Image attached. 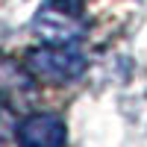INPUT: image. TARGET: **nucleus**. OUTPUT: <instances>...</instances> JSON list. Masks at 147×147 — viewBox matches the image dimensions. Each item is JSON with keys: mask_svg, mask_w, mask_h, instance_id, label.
<instances>
[{"mask_svg": "<svg viewBox=\"0 0 147 147\" xmlns=\"http://www.w3.org/2000/svg\"><path fill=\"white\" fill-rule=\"evenodd\" d=\"M27 71L41 82L62 85V82H74L77 77H82L85 59L77 50H71V44H47L27 56Z\"/></svg>", "mask_w": 147, "mask_h": 147, "instance_id": "obj_1", "label": "nucleus"}, {"mask_svg": "<svg viewBox=\"0 0 147 147\" xmlns=\"http://www.w3.org/2000/svg\"><path fill=\"white\" fill-rule=\"evenodd\" d=\"M65 124L62 118L35 112L18 124V147H65Z\"/></svg>", "mask_w": 147, "mask_h": 147, "instance_id": "obj_2", "label": "nucleus"}, {"mask_svg": "<svg viewBox=\"0 0 147 147\" xmlns=\"http://www.w3.org/2000/svg\"><path fill=\"white\" fill-rule=\"evenodd\" d=\"M35 32H38L47 44H74V41H80L82 27L77 24L71 6L56 3V6H47L41 15L35 18Z\"/></svg>", "mask_w": 147, "mask_h": 147, "instance_id": "obj_3", "label": "nucleus"}, {"mask_svg": "<svg viewBox=\"0 0 147 147\" xmlns=\"http://www.w3.org/2000/svg\"><path fill=\"white\" fill-rule=\"evenodd\" d=\"M15 136H18V118L6 103H0V147H6Z\"/></svg>", "mask_w": 147, "mask_h": 147, "instance_id": "obj_4", "label": "nucleus"}, {"mask_svg": "<svg viewBox=\"0 0 147 147\" xmlns=\"http://www.w3.org/2000/svg\"><path fill=\"white\" fill-rule=\"evenodd\" d=\"M56 3H62V6H71V9H74V6L80 3V0H56Z\"/></svg>", "mask_w": 147, "mask_h": 147, "instance_id": "obj_5", "label": "nucleus"}]
</instances>
